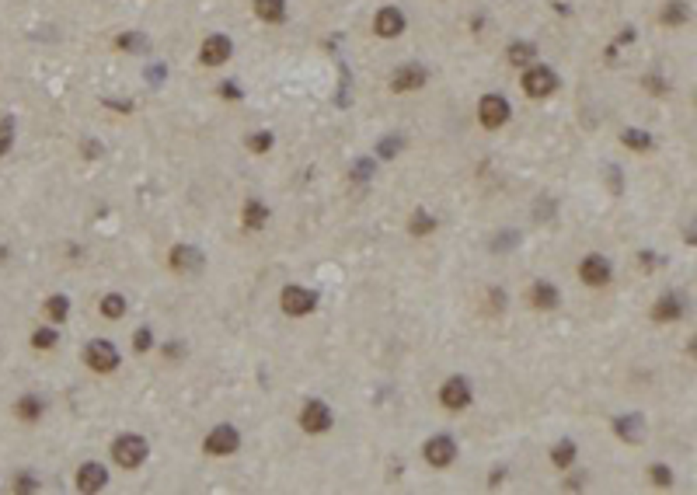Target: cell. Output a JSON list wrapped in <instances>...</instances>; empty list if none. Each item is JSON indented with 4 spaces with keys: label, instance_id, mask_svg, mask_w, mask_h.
Returning a JSON list of instances; mask_svg holds the SVG:
<instances>
[{
    "label": "cell",
    "instance_id": "obj_8",
    "mask_svg": "<svg viewBox=\"0 0 697 495\" xmlns=\"http://www.w3.org/2000/svg\"><path fill=\"white\" fill-rule=\"evenodd\" d=\"M440 405L450 408V412H460V408L471 405V384H467V377H450L440 387Z\"/></svg>",
    "mask_w": 697,
    "mask_h": 495
},
{
    "label": "cell",
    "instance_id": "obj_23",
    "mask_svg": "<svg viewBox=\"0 0 697 495\" xmlns=\"http://www.w3.org/2000/svg\"><path fill=\"white\" fill-rule=\"evenodd\" d=\"M42 311H45L49 321H67V318H70V300H67L63 293H52V296L42 304Z\"/></svg>",
    "mask_w": 697,
    "mask_h": 495
},
{
    "label": "cell",
    "instance_id": "obj_40",
    "mask_svg": "<svg viewBox=\"0 0 697 495\" xmlns=\"http://www.w3.org/2000/svg\"><path fill=\"white\" fill-rule=\"evenodd\" d=\"M84 157H101V147H94V140H84Z\"/></svg>",
    "mask_w": 697,
    "mask_h": 495
},
{
    "label": "cell",
    "instance_id": "obj_11",
    "mask_svg": "<svg viewBox=\"0 0 697 495\" xmlns=\"http://www.w3.org/2000/svg\"><path fill=\"white\" fill-rule=\"evenodd\" d=\"M300 429L318 436V433H328L331 429V408L325 401H307L303 412H300Z\"/></svg>",
    "mask_w": 697,
    "mask_h": 495
},
{
    "label": "cell",
    "instance_id": "obj_21",
    "mask_svg": "<svg viewBox=\"0 0 697 495\" xmlns=\"http://www.w3.org/2000/svg\"><path fill=\"white\" fill-rule=\"evenodd\" d=\"M687 18H691V7H687L684 0H669V4L662 7V14H659V21H662V25H669V28L684 25Z\"/></svg>",
    "mask_w": 697,
    "mask_h": 495
},
{
    "label": "cell",
    "instance_id": "obj_35",
    "mask_svg": "<svg viewBox=\"0 0 697 495\" xmlns=\"http://www.w3.org/2000/svg\"><path fill=\"white\" fill-rule=\"evenodd\" d=\"M133 345H136V352H147V349L154 345V335H150V328H140V331H136Z\"/></svg>",
    "mask_w": 697,
    "mask_h": 495
},
{
    "label": "cell",
    "instance_id": "obj_7",
    "mask_svg": "<svg viewBox=\"0 0 697 495\" xmlns=\"http://www.w3.org/2000/svg\"><path fill=\"white\" fill-rule=\"evenodd\" d=\"M238 447H241V436H238L234 426H216V429H209V436L203 440V450L213 457H230Z\"/></svg>",
    "mask_w": 697,
    "mask_h": 495
},
{
    "label": "cell",
    "instance_id": "obj_17",
    "mask_svg": "<svg viewBox=\"0 0 697 495\" xmlns=\"http://www.w3.org/2000/svg\"><path fill=\"white\" fill-rule=\"evenodd\" d=\"M652 318H656V321H676V318H684V296H676V293H666L662 300H656V307H652Z\"/></svg>",
    "mask_w": 697,
    "mask_h": 495
},
{
    "label": "cell",
    "instance_id": "obj_24",
    "mask_svg": "<svg viewBox=\"0 0 697 495\" xmlns=\"http://www.w3.org/2000/svg\"><path fill=\"white\" fill-rule=\"evenodd\" d=\"M265 220H269V209H265V203H258V199H247V203H245V227H247V230H262V227H265Z\"/></svg>",
    "mask_w": 697,
    "mask_h": 495
},
{
    "label": "cell",
    "instance_id": "obj_22",
    "mask_svg": "<svg viewBox=\"0 0 697 495\" xmlns=\"http://www.w3.org/2000/svg\"><path fill=\"white\" fill-rule=\"evenodd\" d=\"M14 415H18L21 422H39V418H42V398H35V394H25V398H18Z\"/></svg>",
    "mask_w": 697,
    "mask_h": 495
},
{
    "label": "cell",
    "instance_id": "obj_36",
    "mask_svg": "<svg viewBox=\"0 0 697 495\" xmlns=\"http://www.w3.org/2000/svg\"><path fill=\"white\" fill-rule=\"evenodd\" d=\"M14 489H21V492H35V489H39V482H32L28 474H18V482H14Z\"/></svg>",
    "mask_w": 697,
    "mask_h": 495
},
{
    "label": "cell",
    "instance_id": "obj_12",
    "mask_svg": "<svg viewBox=\"0 0 697 495\" xmlns=\"http://www.w3.org/2000/svg\"><path fill=\"white\" fill-rule=\"evenodd\" d=\"M579 279L586 287H607L610 283V262L603 255H586L579 265Z\"/></svg>",
    "mask_w": 697,
    "mask_h": 495
},
{
    "label": "cell",
    "instance_id": "obj_28",
    "mask_svg": "<svg viewBox=\"0 0 697 495\" xmlns=\"http://www.w3.org/2000/svg\"><path fill=\"white\" fill-rule=\"evenodd\" d=\"M408 230L415 234V238H422V234H433V230H436V216H429L425 209H418V213L411 216Z\"/></svg>",
    "mask_w": 697,
    "mask_h": 495
},
{
    "label": "cell",
    "instance_id": "obj_1",
    "mask_svg": "<svg viewBox=\"0 0 697 495\" xmlns=\"http://www.w3.org/2000/svg\"><path fill=\"white\" fill-rule=\"evenodd\" d=\"M147 440L143 436H136V433H126V436H116V443H112V460L126 467V471H133V467H140L143 460H147Z\"/></svg>",
    "mask_w": 697,
    "mask_h": 495
},
{
    "label": "cell",
    "instance_id": "obj_2",
    "mask_svg": "<svg viewBox=\"0 0 697 495\" xmlns=\"http://www.w3.org/2000/svg\"><path fill=\"white\" fill-rule=\"evenodd\" d=\"M520 87H523L527 98H547V94L558 91V74L551 67H544V63H533V67H527Z\"/></svg>",
    "mask_w": 697,
    "mask_h": 495
},
{
    "label": "cell",
    "instance_id": "obj_29",
    "mask_svg": "<svg viewBox=\"0 0 697 495\" xmlns=\"http://www.w3.org/2000/svg\"><path fill=\"white\" fill-rule=\"evenodd\" d=\"M401 150H405V140H401V136H387V140H380V143H377V157H384V161L398 157Z\"/></svg>",
    "mask_w": 697,
    "mask_h": 495
},
{
    "label": "cell",
    "instance_id": "obj_20",
    "mask_svg": "<svg viewBox=\"0 0 697 495\" xmlns=\"http://www.w3.org/2000/svg\"><path fill=\"white\" fill-rule=\"evenodd\" d=\"M506 60H509L513 67H530V60H537V45H533V42H509Z\"/></svg>",
    "mask_w": 697,
    "mask_h": 495
},
{
    "label": "cell",
    "instance_id": "obj_16",
    "mask_svg": "<svg viewBox=\"0 0 697 495\" xmlns=\"http://www.w3.org/2000/svg\"><path fill=\"white\" fill-rule=\"evenodd\" d=\"M530 304L537 311H554V307H558V289H554V283L537 279L530 287Z\"/></svg>",
    "mask_w": 697,
    "mask_h": 495
},
{
    "label": "cell",
    "instance_id": "obj_32",
    "mask_svg": "<svg viewBox=\"0 0 697 495\" xmlns=\"http://www.w3.org/2000/svg\"><path fill=\"white\" fill-rule=\"evenodd\" d=\"M56 338H60V335H56L52 328H39L35 335H32V345H35V349H52V345H56Z\"/></svg>",
    "mask_w": 697,
    "mask_h": 495
},
{
    "label": "cell",
    "instance_id": "obj_25",
    "mask_svg": "<svg viewBox=\"0 0 697 495\" xmlns=\"http://www.w3.org/2000/svg\"><path fill=\"white\" fill-rule=\"evenodd\" d=\"M620 140H624L631 150H649V147L656 143V140H652L645 129H624V133H620Z\"/></svg>",
    "mask_w": 697,
    "mask_h": 495
},
{
    "label": "cell",
    "instance_id": "obj_30",
    "mask_svg": "<svg viewBox=\"0 0 697 495\" xmlns=\"http://www.w3.org/2000/svg\"><path fill=\"white\" fill-rule=\"evenodd\" d=\"M11 143H14V119L11 116H0V157L11 150Z\"/></svg>",
    "mask_w": 697,
    "mask_h": 495
},
{
    "label": "cell",
    "instance_id": "obj_27",
    "mask_svg": "<svg viewBox=\"0 0 697 495\" xmlns=\"http://www.w3.org/2000/svg\"><path fill=\"white\" fill-rule=\"evenodd\" d=\"M572 460H575V443H572V440H562V443L551 450V464H554V467H572Z\"/></svg>",
    "mask_w": 697,
    "mask_h": 495
},
{
    "label": "cell",
    "instance_id": "obj_42",
    "mask_svg": "<svg viewBox=\"0 0 697 495\" xmlns=\"http://www.w3.org/2000/svg\"><path fill=\"white\" fill-rule=\"evenodd\" d=\"M617 42H635V28H624V32H620V39H617Z\"/></svg>",
    "mask_w": 697,
    "mask_h": 495
},
{
    "label": "cell",
    "instance_id": "obj_3",
    "mask_svg": "<svg viewBox=\"0 0 697 495\" xmlns=\"http://www.w3.org/2000/svg\"><path fill=\"white\" fill-rule=\"evenodd\" d=\"M84 363L91 367L94 373H112L119 367V349L105 338H94L87 349H84Z\"/></svg>",
    "mask_w": 697,
    "mask_h": 495
},
{
    "label": "cell",
    "instance_id": "obj_6",
    "mask_svg": "<svg viewBox=\"0 0 697 495\" xmlns=\"http://www.w3.org/2000/svg\"><path fill=\"white\" fill-rule=\"evenodd\" d=\"M509 101L502 98V94H485L481 101H478V123L485 126V129H498V126L509 123Z\"/></svg>",
    "mask_w": 697,
    "mask_h": 495
},
{
    "label": "cell",
    "instance_id": "obj_10",
    "mask_svg": "<svg viewBox=\"0 0 697 495\" xmlns=\"http://www.w3.org/2000/svg\"><path fill=\"white\" fill-rule=\"evenodd\" d=\"M234 56V42L227 39V35H209V39L203 42V49H199V63L203 67H223L227 60Z\"/></svg>",
    "mask_w": 697,
    "mask_h": 495
},
{
    "label": "cell",
    "instance_id": "obj_5",
    "mask_svg": "<svg viewBox=\"0 0 697 495\" xmlns=\"http://www.w3.org/2000/svg\"><path fill=\"white\" fill-rule=\"evenodd\" d=\"M405 28H408L405 11H401V7H394V4H387V7H380V11L373 14V32H377L380 39H398Z\"/></svg>",
    "mask_w": 697,
    "mask_h": 495
},
{
    "label": "cell",
    "instance_id": "obj_31",
    "mask_svg": "<svg viewBox=\"0 0 697 495\" xmlns=\"http://www.w3.org/2000/svg\"><path fill=\"white\" fill-rule=\"evenodd\" d=\"M247 150H251V154L272 150V133H251V136H247Z\"/></svg>",
    "mask_w": 697,
    "mask_h": 495
},
{
    "label": "cell",
    "instance_id": "obj_26",
    "mask_svg": "<svg viewBox=\"0 0 697 495\" xmlns=\"http://www.w3.org/2000/svg\"><path fill=\"white\" fill-rule=\"evenodd\" d=\"M101 314H105L108 321L123 318V314H126V296H123V293H108V296L101 300Z\"/></svg>",
    "mask_w": 697,
    "mask_h": 495
},
{
    "label": "cell",
    "instance_id": "obj_15",
    "mask_svg": "<svg viewBox=\"0 0 697 495\" xmlns=\"http://www.w3.org/2000/svg\"><path fill=\"white\" fill-rule=\"evenodd\" d=\"M171 265H174V272H199L203 269V255L192 245H178L171 251Z\"/></svg>",
    "mask_w": 697,
    "mask_h": 495
},
{
    "label": "cell",
    "instance_id": "obj_19",
    "mask_svg": "<svg viewBox=\"0 0 697 495\" xmlns=\"http://www.w3.org/2000/svg\"><path fill=\"white\" fill-rule=\"evenodd\" d=\"M614 429H617V436H620V440H628V443H642V436H645L642 415H624V418H617Z\"/></svg>",
    "mask_w": 697,
    "mask_h": 495
},
{
    "label": "cell",
    "instance_id": "obj_41",
    "mask_svg": "<svg viewBox=\"0 0 697 495\" xmlns=\"http://www.w3.org/2000/svg\"><path fill=\"white\" fill-rule=\"evenodd\" d=\"M642 265H645V269H652V265H656V258H652V251H642Z\"/></svg>",
    "mask_w": 697,
    "mask_h": 495
},
{
    "label": "cell",
    "instance_id": "obj_34",
    "mask_svg": "<svg viewBox=\"0 0 697 495\" xmlns=\"http://www.w3.org/2000/svg\"><path fill=\"white\" fill-rule=\"evenodd\" d=\"M147 45V39L140 35V32H126V35H119V49H143Z\"/></svg>",
    "mask_w": 697,
    "mask_h": 495
},
{
    "label": "cell",
    "instance_id": "obj_38",
    "mask_svg": "<svg viewBox=\"0 0 697 495\" xmlns=\"http://www.w3.org/2000/svg\"><path fill=\"white\" fill-rule=\"evenodd\" d=\"M220 94H223V98H241V87L234 81H223L220 84Z\"/></svg>",
    "mask_w": 697,
    "mask_h": 495
},
{
    "label": "cell",
    "instance_id": "obj_13",
    "mask_svg": "<svg viewBox=\"0 0 697 495\" xmlns=\"http://www.w3.org/2000/svg\"><path fill=\"white\" fill-rule=\"evenodd\" d=\"M425 460H429L433 467H450L453 460H457V443H453L450 436H433V440H425Z\"/></svg>",
    "mask_w": 697,
    "mask_h": 495
},
{
    "label": "cell",
    "instance_id": "obj_14",
    "mask_svg": "<svg viewBox=\"0 0 697 495\" xmlns=\"http://www.w3.org/2000/svg\"><path fill=\"white\" fill-rule=\"evenodd\" d=\"M105 482H108V471L98 460H87L77 467V489L81 492H98V489H105Z\"/></svg>",
    "mask_w": 697,
    "mask_h": 495
},
{
    "label": "cell",
    "instance_id": "obj_9",
    "mask_svg": "<svg viewBox=\"0 0 697 495\" xmlns=\"http://www.w3.org/2000/svg\"><path fill=\"white\" fill-rule=\"evenodd\" d=\"M425 81H429V70L422 63H405L391 74V91H398V94L418 91V87H425Z\"/></svg>",
    "mask_w": 697,
    "mask_h": 495
},
{
    "label": "cell",
    "instance_id": "obj_4",
    "mask_svg": "<svg viewBox=\"0 0 697 495\" xmlns=\"http://www.w3.org/2000/svg\"><path fill=\"white\" fill-rule=\"evenodd\" d=\"M279 304H283V311H286L289 318H307L314 307H318V293L307 287H286L283 289V296H279Z\"/></svg>",
    "mask_w": 697,
    "mask_h": 495
},
{
    "label": "cell",
    "instance_id": "obj_37",
    "mask_svg": "<svg viewBox=\"0 0 697 495\" xmlns=\"http://www.w3.org/2000/svg\"><path fill=\"white\" fill-rule=\"evenodd\" d=\"M645 91H652V94H666V81H662V77H645Z\"/></svg>",
    "mask_w": 697,
    "mask_h": 495
},
{
    "label": "cell",
    "instance_id": "obj_18",
    "mask_svg": "<svg viewBox=\"0 0 697 495\" xmlns=\"http://www.w3.org/2000/svg\"><path fill=\"white\" fill-rule=\"evenodd\" d=\"M255 14L265 25H279L286 21V0H255Z\"/></svg>",
    "mask_w": 697,
    "mask_h": 495
},
{
    "label": "cell",
    "instance_id": "obj_33",
    "mask_svg": "<svg viewBox=\"0 0 697 495\" xmlns=\"http://www.w3.org/2000/svg\"><path fill=\"white\" fill-rule=\"evenodd\" d=\"M649 474H652V482L662 485V489H669V485H673V474H669V467H666V464H652V467H649Z\"/></svg>",
    "mask_w": 697,
    "mask_h": 495
},
{
    "label": "cell",
    "instance_id": "obj_39",
    "mask_svg": "<svg viewBox=\"0 0 697 495\" xmlns=\"http://www.w3.org/2000/svg\"><path fill=\"white\" fill-rule=\"evenodd\" d=\"M369 171H373V161H356V167H352L356 178H369Z\"/></svg>",
    "mask_w": 697,
    "mask_h": 495
}]
</instances>
